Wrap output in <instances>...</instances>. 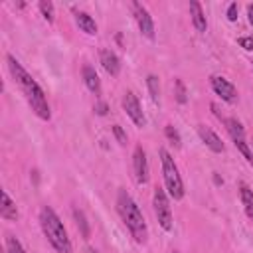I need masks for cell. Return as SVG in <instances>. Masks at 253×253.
Instances as JSON below:
<instances>
[{"instance_id": "obj_1", "label": "cell", "mask_w": 253, "mask_h": 253, "mask_svg": "<svg viewBox=\"0 0 253 253\" xmlns=\"http://www.w3.org/2000/svg\"><path fill=\"white\" fill-rule=\"evenodd\" d=\"M6 61H8V69H10V75L14 77V81L18 83V87L22 89V93L26 95V101L28 105L32 107V111L42 119V121H49L51 117V111H49V105H47V99H45V93L43 89L38 85V81L20 65V61L14 57V55H6Z\"/></svg>"}, {"instance_id": "obj_2", "label": "cell", "mask_w": 253, "mask_h": 253, "mask_svg": "<svg viewBox=\"0 0 253 253\" xmlns=\"http://www.w3.org/2000/svg\"><path fill=\"white\" fill-rule=\"evenodd\" d=\"M117 210H119V215L125 221L126 229L134 237V241L136 243H144L146 237H148V227H146V221H144V215H142L140 208L136 206V202L130 198V194L126 190H119V194H117Z\"/></svg>"}, {"instance_id": "obj_3", "label": "cell", "mask_w": 253, "mask_h": 253, "mask_svg": "<svg viewBox=\"0 0 253 253\" xmlns=\"http://www.w3.org/2000/svg\"><path fill=\"white\" fill-rule=\"evenodd\" d=\"M40 223H42L43 235L47 237V241L51 243V247L57 253H71V241L67 237V231H65L63 223H61V219L53 211V208L42 206V210H40Z\"/></svg>"}, {"instance_id": "obj_4", "label": "cell", "mask_w": 253, "mask_h": 253, "mask_svg": "<svg viewBox=\"0 0 253 253\" xmlns=\"http://www.w3.org/2000/svg\"><path fill=\"white\" fill-rule=\"evenodd\" d=\"M158 154L162 160V174H164V184H166L168 196L174 200H182L184 198V182H182V176H180V170H178L174 158L170 156V152L166 148H160Z\"/></svg>"}, {"instance_id": "obj_5", "label": "cell", "mask_w": 253, "mask_h": 253, "mask_svg": "<svg viewBox=\"0 0 253 253\" xmlns=\"http://www.w3.org/2000/svg\"><path fill=\"white\" fill-rule=\"evenodd\" d=\"M152 204H154V213H156V217H158L160 227L166 229V231H170V229H172V208H170V202H168L166 192H164L160 186L154 188Z\"/></svg>"}, {"instance_id": "obj_6", "label": "cell", "mask_w": 253, "mask_h": 253, "mask_svg": "<svg viewBox=\"0 0 253 253\" xmlns=\"http://www.w3.org/2000/svg\"><path fill=\"white\" fill-rule=\"evenodd\" d=\"M130 8H132V14H134V20H136V24H138L140 34H142L144 38H148V40H154V22H152L150 12H148L140 2H132Z\"/></svg>"}, {"instance_id": "obj_7", "label": "cell", "mask_w": 253, "mask_h": 253, "mask_svg": "<svg viewBox=\"0 0 253 253\" xmlns=\"http://www.w3.org/2000/svg\"><path fill=\"white\" fill-rule=\"evenodd\" d=\"M123 109H125V113L130 117V121L136 126H144L146 125V117H144V113L140 109V103H138V99H136V95L132 91H126L125 93V97H123Z\"/></svg>"}, {"instance_id": "obj_8", "label": "cell", "mask_w": 253, "mask_h": 253, "mask_svg": "<svg viewBox=\"0 0 253 253\" xmlns=\"http://www.w3.org/2000/svg\"><path fill=\"white\" fill-rule=\"evenodd\" d=\"M132 168H134L136 182H138V184H146V182H148L150 168H148V158H146V152H144V148H142L140 144L134 148V154H132Z\"/></svg>"}, {"instance_id": "obj_9", "label": "cell", "mask_w": 253, "mask_h": 253, "mask_svg": "<svg viewBox=\"0 0 253 253\" xmlns=\"http://www.w3.org/2000/svg\"><path fill=\"white\" fill-rule=\"evenodd\" d=\"M211 89L215 91V95H219L225 103H235L237 99V89L233 83H229L227 79L219 77V75H211Z\"/></svg>"}, {"instance_id": "obj_10", "label": "cell", "mask_w": 253, "mask_h": 253, "mask_svg": "<svg viewBox=\"0 0 253 253\" xmlns=\"http://www.w3.org/2000/svg\"><path fill=\"white\" fill-rule=\"evenodd\" d=\"M198 134H200L202 142H204L210 150H213V152H223V142H221V138H219L210 126L198 125Z\"/></svg>"}, {"instance_id": "obj_11", "label": "cell", "mask_w": 253, "mask_h": 253, "mask_svg": "<svg viewBox=\"0 0 253 253\" xmlns=\"http://www.w3.org/2000/svg\"><path fill=\"white\" fill-rule=\"evenodd\" d=\"M101 65H103V69H105L109 75H113V77H117L119 71H121V59H119V55H117L115 51H111V49H101Z\"/></svg>"}, {"instance_id": "obj_12", "label": "cell", "mask_w": 253, "mask_h": 253, "mask_svg": "<svg viewBox=\"0 0 253 253\" xmlns=\"http://www.w3.org/2000/svg\"><path fill=\"white\" fill-rule=\"evenodd\" d=\"M81 73H83V81H85L87 89H89L91 93H95V95H101V81H99V75H97L95 67L89 65V63H85Z\"/></svg>"}, {"instance_id": "obj_13", "label": "cell", "mask_w": 253, "mask_h": 253, "mask_svg": "<svg viewBox=\"0 0 253 253\" xmlns=\"http://www.w3.org/2000/svg\"><path fill=\"white\" fill-rule=\"evenodd\" d=\"M190 16H192V24L198 32H206L208 30V22H206V14H204V8L200 2L192 0L190 2Z\"/></svg>"}, {"instance_id": "obj_14", "label": "cell", "mask_w": 253, "mask_h": 253, "mask_svg": "<svg viewBox=\"0 0 253 253\" xmlns=\"http://www.w3.org/2000/svg\"><path fill=\"white\" fill-rule=\"evenodd\" d=\"M0 215L8 221H16L18 219V210H16V204L12 202V198L8 196L6 190H2V206H0Z\"/></svg>"}, {"instance_id": "obj_15", "label": "cell", "mask_w": 253, "mask_h": 253, "mask_svg": "<svg viewBox=\"0 0 253 253\" xmlns=\"http://www.w3.org/2000/svg\"><path fill=\"white\" fill-rule=\"evenodd\" d=\"M239 198H241V204H243L245 213L249 215V219H253V190L245 182L239 184Z\"/></svg>"}, {"instance_id": "obj_16", "label": "cell", "mask_w": 253, "mask_h": 253, "mask_svg": "<svg viewBox=\"0 0 253 253\" xmlns=\"http://www.w3.org/2000/svg\"><path fill=\"white\" fill-rule=\"evenodd\" d=\"M75 22H77V26H79L85 34H89V36H95V34H97V24H95V20H93L87 12H77V14H75Z\"/></svg>"}, {"instance_id": "obj_17", "label": "cell", "mask_w": 253, "mask_h": 253, "mask_svg": "<svg viewBox=\"0 0 253 253\" xmlns=\"http://www.w3.org/2000/svg\"><path fill=\"white\" fill-rule=\"evenodd\" d=\"M146 87H148V93H150V99L154 105L160 103V81L156 75H148L146 77Z\"/></svg>"}, {"instance_id": "obj_18", "label": "cell", "mask_w": 253, "mask_h": 253, "mask_svg": "<svg viewBox=\"0 0 253 253\" xmlns=\"http://www.w3.org/2000/svg\"><path fill=\"white\" fill-rule=\"evenodd\" d=\"M73 219H75V223H77V227H79V231H81V235L85 237V239H89V235H91V227H89V223H87V217H85V213L81 211V210H73Z\"/></svg>"}, {"instance_id": "obj_19", "label": "cell", "mask_w": 253, "mask_h": 253, "mask_svg": "<svg viewBox=\"0 0 253 253\" xmlns=\"http://www.w3.org/2000/svg\"><path fill=\"white\" fill-rule=\"evenodd\" d=\"M174 97H176V101L180 105H184L188 101V91H186V85H184L182 79H176L174 81Z\"/></svg>"}, {"instance_id": "obj_20", "label": "cell", "mask_w": 253, "mask_h": 253, "mask_svg": "<svg viewBox=\"0 0 253 253\" xmlns=\"http://www.w3.org/2000/svg\"><path fill=\"white\" fill-rule=\"evenodd\" d=\"M6 253H26V249L14 235H6Z\"/></svg>"}, {"instance_id": "obj_21", "label": "cell", "mask_w": 253, "mask_h": 253, "mask_svg": "<svg viewBox=\"0 0 253 253\" xmlns=\"http://www.w3.org/2000/svg\"><path fill=\"white\" fill-rule=\"evenodd\" d=\"M40 12H42V16L51 24L53 22V16H55V12H53V4L49 2V0H42L40 2Z\"/></svg>"}, {"instance_id": "obj_22", "label": "cell", "mask_w": 253, "mask_h": 253, "mask_svg": "<svg viewBox=\"0 0 253 253\" xmlns=\"http://www.w3.org/2000/svg\"><path fill=\"white\" fill-rule=\"evenodd\" d=\"M164 132H166V138L174 144V146H180L182 144V138H180V132L172 126V125H166V128H164Z\"/></svg>"}, {"instance_id": "obj_23", "label": "cell", "mask_w": 253, "mask_h": 253, "mask_svg": "<svg viewBox=\"0 0 253 253\" xmlns=\"http://www.w3.org/2000/svg\"><path fill=\"white\" fill-rule=\"evenodd\" d=\"M113 132H115V136H117L119 144H121V146H125V144H126V132L123 130V126H121V125H115V126H113Z\"/></svg>"}, {"instance_id": "obj_24", "label": "cell", "mask_w": 253, "mask_h": 253, "mask_svg": "<svg viewBox=\"0 0 253 253\" xmlns=\"http://www.w3.org/2000/svg\"><path fill=\"white\" fill-rule=\"evenodd\" d=\"M237 12H239L237 2H231V4L227 6V20H229V22H235V20H237Z\"/></svg>"}, {"instance_id": "obj_25", "label": "cell", "mask_w": 253, "mask_h": 253, "mask_svg": "<svg viewBox=\"0 0 253 253\" xmlns=\"http://www.w3.org/2000/svg\"><path fill=\"white\" fill-rule=\"evenodd\" d=\"M239 45H241L243 49L251 51V49H253V36H243V38H239Z\"/></svg>"}, {"instance_id": "obj_26", "label": "cell", "mask_w": 253, "mask_h": 253, "mask_svg": "<svg viewBox=\"0 0 253 253\" xmlns=\"http://www.w3.org/2000/svg\"><path fill=\"white\" fill-rule=\"evenodd\" d=\"M93 111H95L97 115L105 117V115H107V111H109V107H107V103H105V101H97V103H95V107H93Z\"/></svg>"}, {"instance_id": "obj_27", "label": "cell", "mask_w": 253, "mask_h": 253, "mask_svg": "<svg viewBox=\"0 0 253 253\" xmlns=\"http://www.w3.org/2000/svg\"><path fill=\"white\" fill-rule=\"evenodd\" d=\"M247 18H249V24L253 26V4L247 6Z\"/></svg>"}, {"instance_id": "obj_28", "label": "cell", "mask_w": 253, "mask_h": 253, "mask_svg": "<svg viewBox=\"0 0 253 253\" xmlns=\"http://www.w3.org/2000/svg\"><path fill=\"white\" fill-rule=\"evenodd\" d=\"M174 253H178V251H174Z\"/></svg>"}]
</instances>
